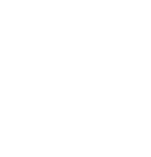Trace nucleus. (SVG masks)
I'll list each match as a JSON object with an SVG mask.
<instances>
[]
</instances>
